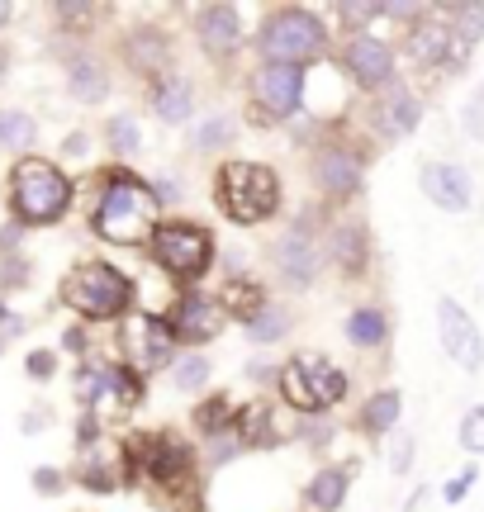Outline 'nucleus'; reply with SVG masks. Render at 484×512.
<instances>
[{"mask_svg":"<svg viewBox=\"0 0 484 512\" xmlns=\"http://www.w3.org/2000/svg\"><path fill=\"white\" fill-rule=\"evenodd\" d=\"M148 228H152V185L129 176V171H110L105 190H100V204H95V233L119 242V247H133V242L148 238Z\"/></svg>","mask_w":484,"mask_h":512,"instance_id":"f257e3e1","label":"nucleus"},{"mask_svg":"<svg viewBox=\"0 0 484 512\" xmlns=\"http://www.w3.org/2000/svg\"><path fill=\"white\" fill-rule=\"evenodd\" d=\"M10 200H15V214L29 228L34 223H57L67 209H72V181L57 171L53 162L43 157H24L10 176Z\"/></svg>","mask_w":484,"mask_h":512,"instance_id":"f03ea898","label":"nucleus"},{"mask_svg":"<svg viewBox=\"0 0 484 512\" xmlns=\"http://www.w3.org/2000/svg\"><path fill=\"white\" fill-rule=\"evenodd\" d=\"M214 200L224 209L233 223H261L276 214L280 204V181L271 166H257V162H228L219 171V190Z\"/></svg>","mask_w":484,"mask_h":512,"instance_id":"7ed1b4c3","label":"nucleus"},{"mask_svg":"<svg viewBox=\"0 0 484 512\" xmlns=\"http://www.w3.org/2000/svg\"><path fill=\"white\" fill-rule=\"evenodd\" d=\"M62 304L81 318H124L133 304V285L105 261H81L62 280Z\"/></svg>","mask_w":484,"mask_h":512,"instance_id":"20e7f679","label":"nucleus"},{"mask_svg":"<svg viewBox=\"0 0 484 512\" xmlns=\"http://www.w3.org/2000/svg\"><path fill=\"white\" fill-rule=\"evenodd\" d=\"M257 48L271 67H304V62H314L328 48V34H323V24L309 10L290 5V10H276V15L261 24Z\"/></svg>","mask_w":484,"mask_h":512,"instance_id":"39448f33","label":"nucleus"},{"mask_svg":"<svg viewBox=\"0 0 484 512\" xmlns=\"http://www.w3.org/2000/svg\"><path fill=\"white\" fill-rule=\"evenodd\" d=\"M280 394H285V403L299 408V413H323V408L342 403L347 375H342L328 356L299 351V356H290V366L280 370Z\"/></svg>","mask_w":484,"mask_h":512,"instance_id":"423d86ee","label":"nucleus"},{"mask_svg":"<svg viewBox=\"0 0 484 512\" xmlns=\"http://www.w3.org/2000/svg\"><path fill=\"white\" fill-rule=\"evenodd\" d=\"M152 256L162 261V271L200 280L209 271V261H214V238H209V228H200L190 219L157 223L152 228Z\"/></svg>","mask_w":484,"mask_h":512,"instance_id":"0eeeda50","label":"nucleus"},{"mask_svg":"<svg viewBox=\"0 0 484 512\" xmlns=\"http://www.w3.org/2000/svg\"><path fill=\"white\" fill-rule=\"evenodd\" d=\"M76 399L100 418H124L143 399V380L129 366H81L76 370Z\"/></svg>","mask_w":484,"mask_h":512,"instance_id":"6e6552de","label":"nucleus"},{"mask_svg":"<svg viewBox=\"0 0 484 512\" xmlns=\"http://www.w3.org/2000/svg\"><path fill=\"white\" fill-rule=\"evenodd\" d=\"M437 332H442V351H447L466 375H480L484 366V337L456 299H437Z\"/></svg>","mask_w":484,"mask_h":512,"instance_id":"1a4fd4ad","label":"nucleus"},{"mask_svg":"<svg viewBox=\"0 0 484 512\" xmlns=\"http://www.w3.org/2000/svg\"><path fill=\"white\" fill-rule=\"evenodd\" d=\"M224 323H228V313L219 309V299H209V294H186V299H176L167 328L176 342L205 347V342H214V337L224 332Z\"/></svg>","mask_w":484,"mask_h":512,"instance_id":"9d476101","label":"nucleus"},{"mask_svg":"<svg viewBox=\"0 0 484 512\" xmlns=\"http://www.w3.org/2000/svg\"><path fill=\"white\" fill-rule=\"evenodd\" d=\"M418 185H423V195H428L437 209H447V214H466L470 200H475V181H470L466 166H456V162H428L423 176H418Z\"/></svg>","mask_w":484,"mask_h":512,"instance_id":"9b49d317","label":"nucleus"},{"mask_svg":"<svg viewBox=\"0 0 484 512\" xmlns=\"http://www.w3.org/2000/svg\"><path fill=\"white\" fill-rule=\"evenodd\" d=\"M347 72H352L356 86H366V91H380V86H390L394 81V53L385 38L375 34H361L347 43Z\"/></svg>","mask_w":484,"mask_h":512,"instance_id":"f8f14e48","label":"nucleus"},{"mask_svg":"<svg viewBox=\"0 0 484 512\" xmlns=\"http://www.w3.org/2000/svg\"><path fill=\"white\" fill-rule=\"evenodd\" d=\"M129 351H133V366L138 370H162L171 366V351H176V337L162 318H152V313H138L129 323Z\"/></svg>","mask_w":484,"mask_h":512,"instance_id":"ddd939ff","label":"nucleus"},{"mask_svg":"<svg viewBox=\"0 0 484 512\" xmlns=\"http://www.w3.org/2000/svg\"><path fill=\"white\" fill-rule=\"evenodd\" d=\"M252 86H257V100L271 110L266 119H290L299 110V100H304V72L299 67H271L266 62Z\"/></svg>","mask_w":484,"mask_h":512,"instance_id":"4468645a","label":"nucleus"},{"mask_svg":"<svg viewBox=\"0 0 484 512\" xmlns=\"http://www.w3.org/2000/svg\"><path fill=\"white\" fill-rule=\"evenodd\" d=\"M276 266L280 275L290 280V285H309L323 266V252H318V242L309 228H290V233H280L276 242Z\"/></svg>","mask_w":484,"mask_h":512,"instance_id":"2eb2a0df","label":"nucleus"},{"mask_svg":"<svg viewBox=\"0 0 484 512\" xmlns=\"http://www.w3.org/2000/svg\"><path fill=\"white\" fill-rule=\"evenodd\" d=\"M195 34H200V43H205L209 57L238 53V43H242L238 10H233V5H205V10H200V19H195Z\"/></svg>","mask_w":484,"mask_h":512,"instance_id":"dca6fc26","label":"nucleus"},{"mask_svg":"<svg viewBox=\"0 0 484 512\" xmlns=\"http://www.w3.org/2000/svg\"><path fill=\"white\" fill-rule=\"evenodd\" d=\"M314 185L328 195H352L361 185V157L347 147H323L314 157Z\"/></svg>","mask_w":484,"mask_h":512,"instance_id":"f3484780","label":"nucleus"},{"mask_svg":"<svg viewBox=\"0 0 484 512\" xmlns=\"http://www.w3.org/2000/svg\"><path fill=\"white\" fill-rule=\"evenodd\" d=\"M418 119H423V105H418V100H413L399 81H390V86H385V100L375 105V124H380V133L404 138V133H413V128H418Z\"/></svg>","mask_w":484,"mask_h":512,"instance_id":"a211bd4d","label":"nucleus"},{"mask_svg":"<svg viewBox=\"0 0 484 512\" xmlns=\"http://www.w3.org/2000/svg\"><path fill=\"white\" fill-rule=\"evenodd\" d=\"M152 110H157V119L162 124H186L190 114H195V91H190L186 76H157L152 81Z\"/></svg>","mask_w":484,"mask_h":512,"instance_id":"6ab92c4d","label":"nucleus"},{"mask_svg":"<svg viewBox=\"0 0 484 512\" xmlns=\"http://www.w3.org/2000/svg\"><path fill=\"white\" fill-rule=\"evenodd\" d=\"M409 53L418 67H442V62H461L456 43H451L447 24H418L409 34Z\"/></svg>","mask_w":484,"mask_h":512,"instance_id":"aec40b11","label":"nucleus"},{"mask_svg":"<svg viewBox=\"0 0 484 512\" xmlns=\"http://www.w3.org/2000/svg\"><path fill=\"white\" fill-rule=\"evenodd\" d=\"M124 57H129V67H133V72L167 76L171 48H167V38L157 34V29H133L129 43H124Z\"/></svg>","mask_w":484,"mask_h":512,"instance_id":"412c9836","label":"nucleus"},{"mask_svg":"<svg viewBox=\"0 0 484 512\" xmlns=\"http://www.w3.org/2000/svg\"><path fill=\"white\" fill-rule=\"evenodd\" d=\"M67 86L81 105H100L105 95H110V72L95 62V57H72V67H67Z\"/></svg>","mask_w":484,"mask_h":512,"instance_id":"4be33fe9","label":"nucleus"},{"mask_svg":"<svg viewBox=\"0 0 484 512\" xmlns=\"http://www.w3.org/2000/svg\"><path fill=\"white\" fill-rule=\"evenodd\" d=\"M224 313H238V318H257L261 309H266V290H261V280H247V275H233L224 285V304H219Z\"/></svg>","mask_w":484,"mask_h":512,"instance_id":"5701e85b","label":"nucleus"},{"mask_svg":"<svg viewBox=\"0 0 484 512\" xmlns=\"http://www.w3.org/2000/svg\"><path fill=\"white\" fill-rule=\"evenodd\" d=\"M333 256L342 261V271L347 275L366 271V228H361V223H337L333 228Z\"/></svg>","mask_w":484,"mask_h":512,"instance_id":"b1692460","label":"nucleus"},{"mask_svg":"<svg viewBox=\"0 0 484 512\" xmlns=\"http://www.w3.org/2000/svg\"><path fill=\"white\" fill-rule=\"evenodd\" d=\"M447 29H451V43H456V53L466 57L484 34V5H451L447 10Z\"/></svg>","mask_w":484,"mask_h":512,"instance_id":"393cba45","label":"nucleus"},{"mask_svg":"<svg viewBox=\"0 0 484 512\" xmlns=\"http://www.w3.org/2000/svg\"><path fill=\"white\" fill-rule=\"evenodd\" d=\"M304 498H309L318 512H337L342 498H347V470H318V475L309 479V494Z\"/></svg>","mask_w":484,"mask_h":512,"instance_id":"a878e982","label":"nucleus"},{"mask_svg":"<svg viewBox=\"0 0 484 512\" xmlns=\"http://www.w3.org/2000/svg\"><path fill=\"white\" fill-rule=\"evenodd\" d=\"M385 328H390V323H385L380 309H356L352 318H347V342H352V347H380V342H385Z\"/></svg>","mask_w":484,"mask_h":512,"instance_id":"bb28decb","label":"nucleus"},{"mask_svg":"<svg viewBox=\"0 0 484 512\" xmlns=\"http://www.w3.org/2000/svg\"><path fill=\"white\" fill-rule=\"evenodd\" d=\"M399 408H404V399H399V389H380V394H375L371 403H366V432H375V437H380V432H390L394 422H399Z\"/></svg>","mask_w":484,"mask_h":512,"instance_id":"cd10ccee","label":"nucleus"},{"mask_svg":"<svg viewBox=\"0 0 484 512\" xmlns=\"http://www.w3.org/2000/svg\"><path fill=\"white\" fill-rule=\"evenodd\" d=\"M38 124L24 110H0V147H34Z\"/></svg>","mask_w":484,"mask_h":512,"instance_id":"c85d7f7f","label":"nucleus"},{"mask_svg":"<svg viewBox=\"0 0 484 512\" xmlns=\"http://www.w3.org/2000/svg\"><path fill=\"white\" fill-rule=\"evenodd\" d=\"M252 332V342H280L285 332H290V309H280V304H266V309L247 323Z\"/></svg>","mask_w":484,"mask_h":512,"instance_id":"c756f323","label":"nucleus"},{"mask_svg":"<svg viewBox=\"0 0 484 512\" xmlns=\"http://www.w3.org/2000/svg\"><path fill=\"white\" fill-rule=\"evenodd\" d=\"M195 427H200V432H209V437L228 432V427H233V403H228L224 394L205 399V403H200V413H195Z\"/></svg>","mask_w":484,"mask_h":512,"instance_id":"7c9ffc66","label":"nucleus"},{"mask_svg":"<svg viewBox=\"0 0 484 512\" xmlns=\"http://www.w3.org/2000/svg\"><path fill=\"white\" fill-rule=\"evenodd\" d=\"M233 133H238V124L228 119V114H214L205 128H200V138H195V147L200 152H214V147H224V143H233Z\"/></svg>","mask_w":484,"mask_h":512,"instance_id":"2f4dec72","label":"nucleus"},{"mask_svg":"<svg viewBox=\"0 0 484 512\" xmlns=\"http://www.w3.org/2000/svg\"><path fill=\"white\" fill-rule=\"evenodd\" d=\"M461 451L484 456V403L480 408H470L466 418H461Z\"/></svg>","mask_w":484,"mask_h":512,"instance_id":"473e14b6","label":"nucleus"},{"mask_svg":"<svg viewBox=\"0 0 484 512\" xmlns=\"http://www.w3.org/2000/svg\"><path fill=\"white\" fill-rule=\"evenodd\" d=\"M105 138H110L114 152H138V124H133L129 114H114L110 128H105Z\"/></svg>","mask_w":484,"mask_h":512,"instance_id":"72a5a7b5","label":"nucleus"},{"mask_svg":"<svg viewBox=\"0 0 484 512\" xmlns=\"http://www.w3.org/2000/svg\"><path fill=\"white\" fill-rule=\"evenodd\" d=\"M205 380H209V361H205V356H186V361L176 366V375H171V384H176V389H200Z\"/></svg>","mask_w":484,"mask_h":512,"instance_id":"f704fd0d","label":"nucleus"},{"mask_svg":"<svg viewBox=\"0 0 484 512\" xmlns=\"http://www.w3.org/2000/svg\"><path fill=\"white\" fill-rule=\"evenodd\" d=\"M470 484H475V465H470V470H461V475L451 479L447 489H442V498H447V503H461V498L470 494Z\"/></svg>","mask_w":484,"mask_h":512,"instance_id":"c9c22d12","label":"nucleus"},{"mask_svg":"<svg viewBox=\"0 0 484 512\" xmlns=\"http://www.w3.org/2000/svg\"><path fill=\"white\" fill-rule=\"evenodd\" d=\"M95 15H100L95 5H57V19H62V24H91Z\"/></svg>","mask_w":484,"mask_h":512,"instance_id":"e433bc0d","label":"nucleus"},{"mask_svg":"<svg viewBox=\"0 0 484 512\" xmlns=\"http://www.w3.org/2000/svg\"><path fill=\"white\" fill-rule=\"evenodd\" d=\"M53 351H29V375L34 380H53Z\"/></svg>","mask_w":484,"mask_h":512,"instance_id":"4c0bfd02","label":"nucleus"},{"mask_svg":"<svg viewBox=\"0 0 484 512\" xmlns=\"http://www.w3.org/2000/svg\"><path fill=\"white\" fill-rule=\"evenodd\" d=\"M34 489L38 494H62V475H57V470H34Z\"/></svg>","mask_w":484,"mask_h":512,"instance_id":"58836bf2","label":"nucleus"},{"mask_svg":"<svg viewBox=\"0 0 484 512\" xmlns=\"http://www.w3.org/2000/svg\"><path fill=\"white\" fill-rule=\"evenodd\" d=\"M337 15L352 19V24H361V19H375V15H380V5H342Z\"/></svg>","mask_w":484,"mask_h":512,"instance_id":"ea45409f","label":"nucleus"},{"mask_svg":"<svg viewBox=\"0 0 484 512\" xmlns=\"http://www.w3.org/2000/svg\"><path fill=\"white\" fill-rule=\"evenodd\" d=\"M409 460H413V441L399 437V446H394V475H404V470H409Z\"/></svg>","mask_w":484,"mask_h":512,"instance_id":"a19ab883","label":"nucleus"},{"mask_svg":"<svg viewBox=\"0 0 484 512\" xmlns=\"http://www.w3.org/2000/svg\"><path fill=\"white\" fill-rule=\"evenodd\" d=\"M62 351H86V332H62Z\"/></svg>","mask_w":484,"mask_h":512,"instance_id":"79ce46f5","label":"nucleus"},{"mask_svg":"<svg viewBox=\"0 0 484 512\" xmlns=\"http://www.w3.org/2000/svg\"><path fill=\"white\" fill-rule=\"evenodd\" d=\"M19 261H24V256H10V266H5V285H19V280H24V266H19Z\"/></svg>","mask_w":484,"mask_h":512,"instance_id":"37998d69","label":"nucleus"},{"mask_svg":"<svg viewBox=\"0 0 484 512\" xmlns=\"http://www.w3.org/2000/svg\"><path fill=\"white\" fill-rule=\"evenodd\" d=\"M67 152H76V157H81V152H86V138H81V133H72V138H67Z\"/></svg>","mask_w":484,"mask_h":512,"instance_id":"c03bdc74","label":"nucleus"},{"mask_svg":"<svg viewBox=\"0 0 484 512\" xmlns=\"http://www.w3.org/2000/svg\"><path fill=\"white\" fill-rule=\"evenodd\" d=\"M5 19H10V5H0V24H5Z\"/></svg>","mask_w":484,"mask_h":512,"instance_id":"a18cd8bd","label":"nucleus"}]
</instances>
